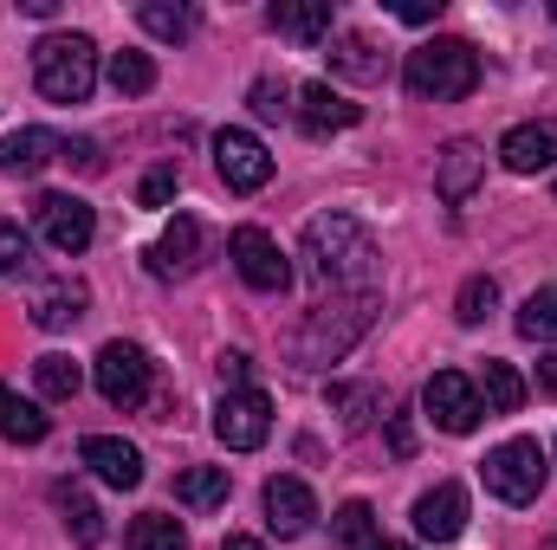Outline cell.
<instances>
[{"mask_svg": "<svg viewBox=\"0 0 557 550\" xmlns=\"http://www.w3.org/2000/svg\"><path fill=\"white\" fill-rule=\"evenodd\" d=\"M480 409H493V414H519L525 409V383H519L512 363L486 357V370H480Z\"/></svg>", "mask_w": 557, "mask_h": 550, "instance_id": "d4e9b609", "label": "cell"}, {"mask_svg": "<svg viewBox=\"0 0 557 550\" xmlns=\"http://www.w3.org/2000/svg\"><path fill=\"white\" fill-rule=\"evenodd\" d=\"M331 545L337 550H370L376 545V512H370L363 499L337 505V518H331Z\"/></svg>", "mask_w": 557, "mask_h": 550, "instance_id": "4316f807", "label": "cell"}, {"mask_svg": "<svg viewBox=\"0 0 557 550\" xmlns=\"http://www.w3.org/2000/svg\"><path fill=\"white\" fill-rule=\"evenodd\" d=\"M552 550H557V538H552Z\"/></svg>", "mask_w": 557, "mask_h": 550, "instance_id": "ee69618b", "label": "cell"}, {"mask_svg": "<svg viewBox=\"0 0 557 550\" xmlns=\"http://www.w3.org/2000/svg\"><path fill=\"white\" fill-rule=\"evenodd\" d=\"M273 33H285V39H298V46H318V39H331V0H273Z\"/></svg>", "mask_w": 557, "mask_h": 550, "instance_id": "d6986e66", "label": "cell"}, {"mask_svg": "<svg viewBox=\"0 0 557 550\" xmlns=\"http://www.w3.org/2000/svg\"><path fill=\"white\" fill-rule=\"evenodd\" d=\"M493 304H499V285H493V278H467L460 298H454V317H460V324H480Z\"/></svg>", "mask_w": 557, "mask_h": 550, "instance_id": "d6a6232c", "label": "cell"}, {"mask_svg": "<svg viewBox=\"0 0 557 550\" xmlns=\"http://www.w3.org/2000/svg\"><path fill=\"white\" fill-rule=\"evenodd\" d=\"M20 13H33V20H52V13H59V0H20Z\"/></svg>", "mask_w": 557, "mask_h": 550, "instance_id": "ab89813d", "label": "cell"}, {"mask_svg": "<svg viewBox=\"0 0 557 550\" xmlns=\"http://www.w3.org/2000/svg\"><path fill=\"white\" fill-rule=\"evenodd\" d=\"M33 78H39V98L52 104H85L91 85H98V46L85 33H46L33 46Z\"/></svg>", "mask_w": 557, "mask_h": 550, "instance_id": "7a4b0ae2", "label": "cell"}, {"mask_svg": "<svg viewBox=\"0 0 557 550\" xmlns=\"http://www.w3.org/2000/svg\"><path fill=\"white\" fill-rule=\"evenodd\" d=\"M91 376H98V396L111 409H137L143 396H149V357H143L137 343H104L98 363H91Z\"/></svg>", "mask_w": 557, "mask_h": 550, "instance_id": "9c48e42d", "label": "cell"}, {"mask_svg": "<svg viewBox=\"0 0 557 550\" xmlns=\"http://www.w3.org/2000/svg\"><path fill=\"white\" fill-rule=\"evenodd\" d=\"M370 317H376V291H357V298H344V304H318V311L305 317V330L292 337L298 370H324V363H337V357L370 330Z\"/></svg>", "mask_w": 557, "mask_h": 550, "instance_id": "3957f363", "label": "cell"}, {"mask_svg": "<svg viewBox=\"0 0 557 550\" xmlns=\"http://www.w3.org/2000/svg\"><path fill=\"white\" fill-rule=\"evenodd\" d=\"M33 383H39V396H46V402H72L85 376H78V363H72V357H39V363H33Z\"/></svg>", "mask_w": 557, "mask_h": 550, "instance_id": "1f68e13d", "label": "cell"}, {"mask_svg": "<svg viewBox=\"0 0 557 550\" xmlns=\"http://www.w3.org/2000/svg\"><path fill=\"white\" fill-rule=\"evenodd\" d=\"M221 389H253V357L247 350H221Z\"/></svg>", "mask_w": 557, "mask_h": 550, "instance_id": "8d00e7d4", "label": "cell"}, {"mask_svg": "<svg viewBox=\"0 0 557 550\" xmlns=\"http://www.w3.org/2000/svg\"><path fill=\"white\" fill-rule=\"evenodd\" d=\"M331 65H337L344 78H363V85H383V78H389V52H376L363 33H344V39L331 46Z\"/></svg>", "mask_w": 557, "mask_h": 550, "instance_id": "44dd1931", "label": "cell"}, {"mask_svg": "<svg viewBox=\"0 0 557 550\" xmlns=\"http://www.w3.org/2000/svg\"><path fill=\"white\" fill-rule=\"evenodd\" d=\"M519 337H532V343H557V285H539V291L519 304Z\"/></svg>", "mask_w": 557, "mask_h": 550, "instance_id": "f546056e", "label": "cell"}, {"mask_svg": "<svg viewBox=\"0 0 557 550\" xmlns=\"http://www.w3.org/2000/svg\"><path fill=\"white\" fill-rule=\"evenodd\" d=\"M480 473H486V492H493V499L532 505V499L545 492V447H539V440H499V447L480 460Z\"/></svg>", "mask_w": 557, "mask_h": 550, "instance_id": "5b68a950", "label": "cell"}, {"mask_svg": "<svg viewBox=\"0 0 557 550\" xmlns=\"http://www.w3.org/2000/svg\"><path fill=\"white\" fill-rule=\"evenodd\" d=\"M221 550H267V545H260V538H227Z\"/></svg>", "mask_w": 557, "mask_h": 550, "instance_id": "60d3db41", "label": "cell"}, {"mask_svg": "<svg viewBox=\"0 0 557 550\" xmlns=\"http://www.w3.org/2000/svg\"><path fill=\"white\" fill-rule=\"evenodd\" d=\"M552 20H557V0H552Z\"/></svg>", "mask_w": 557, "mask_h": 550, "instance_id": "7bdbcfd3", "label": "cell"}, {"mask_svg": "<svg viewBox=\"0 0 557 550\" xmlns=\"http://www.w3.org/2000/svg\"><path fill=\"white\" fill-rule=\"evenodd\" d=\"M480 175H486V149H480V142L460 137L434 155V195H441L447 208H460V201L480 188Z\"/></svg>", "mask_w": 557, "mask_h": 550, "instance_id": "7c38bea8", "label": "cell"}, {"mask_svg": "<svg viewBox=\"0 0 557 550\" xmlns=\"http://www.w3.org/2000/svg\"><path fill=\"white\" fill-rule=\"evenodd\" d=\"M52 499H59V512H65V532H72V545H85V550L104 545V512H98V505H91V499H85L72 479H59V486H52Z\"/></svg>", "mask_w": 557, "mask_h": 550, "instance_id": "7402d4cb", "label": "cell"}, {"mask_svg": "<svg viewBox=\"0 0 557 550\" xmlns=\"http://www.w3.org/2000/svg\"><path fill=\"white\" fill-rule=\"evenodd\" d=\"M434 13H441V0H403L396 7V20H409V26H428Z\"/></svg>", "mask_w": 557, "mask_h": 550, "instance_id": "74e56055", "label": "cell"}, {"mask_svg": "<svg viewBox=\"0 0 557 550\" xmlns=\"http://www.w3.org/2000/svg\"><path fill=\"white\" fill-rule=\"evenodd\" d=\"M111 85H117L124 98H143V91H156V59H149V52H137V46L111 52Z\"/></svg>", "mask_w": 557, "mask_h": 550, "instance_id": "4dcf8cb0", "label": "cell"}, {"mask_svg": "<svg viewBox=\"0 0 557 550\" xmlns=\"http://www.w3.org/2000/svg\"><path fill=\"white\" fill-rule=\"evenodd\" d=\"M175 188H182V168H175V162H156V168L143 175L137 201H143V208H169V201H175Z\"/></svg>", "mask_w": 557, "mask_h": 550, "instance_id": "836d02e7", "label": "cell"}, {"mask_svg": "<svg viewBox=\"0 0 557 550\" xmlns=\"http://www.w3.org/2000/svg\"><path fill=\"white\" fill-rule=\"evenodd\" d=\"M311 518H318V499L305 479H267V525L278 538H305Z\"/></svg>", "mask_w": 557, "mask_h": 550, "instance_id": "e0dca14e", "label": "cell"}, {"mask_svg": "<svg viewBox=\"0 0 557 550\" xmlns=\"http://www.w3.org/2000/svg\"><path fill=\"white\" fill-rule=\"evenodd\" d=\"M403 85H409L416 98L454 104V98H467V91L480 85V52H473L467 39H428V46H416V52H409Z\"/></svg>", "mask_w": 557, "mask_h": 550, "instance_id": "277c9868", "label": "cell"}, {"mask_svg": "<svg viewBox=\"0 0 557 550\" xmlns=\"http://www.w3.org/2000/svg\"><path fill=\"white\" fill-rule=\"evenodd\" d=\"M227 253H234V266H240V278H247L253 291H285V285H292V260L278 253V240L267 227H234Z\"/></svg>", "mask_w": 557, "mask_h": 550, "instance_id": "8fae6325", "label": "cell"}, {"mask_svg": "<svg viewBox=\"0 0 557 550\" xmlns=\"http://www.w3.org/2000/svg\"><path fill=\"white\" fill-rule=\"evenodd\" d=\"M247 98H253V117H267V124H273V117H285V111H292V104H285L292 91H285V85H273V78H260V85H253Z\"/></svg>", "mask_w": 557, "mask_h": 550, "instance_id": "d590c367", "label": "cell"}, {"mask_svg": "<svg viewBox=\"0 0 557 550\" xmlns=\"http://www.w3.org/2000/svg\"><path fill=\"white\" fill-rule=\"evenodd\" d=\"M59 155H65V137H52V130H13V137L0 142V175H39Z\"/></svg>", "mask_w": 557, "mask_h": 550, "instance_id": "ffe728a7", "label": "cell"}, {"mask_svg": "<svg viewBox=\"0 0 557 550\" xmlns=\"http://www.w3.org/2000/svg\"><path fill=\"white\" fill-rule=\"evenodd\" d=\"M214 434H221L234 453L267 447V434H273V402H267L260 389H227L221 409H214Z\"/></svg>", "mask_w": 557, "mask_h": 550, "instance_id": "30bf717a", "label": "cell"}, {"mask_svg": "<svg viewBox=\"0 0 557 550\" xmlns=\"http://www.w3.org/2000/svg\"><path fill=\"white\" fill-rule=\"evenodd\" d=\"M416 532L428 545H454L467 532V492L460 486H434L416 499Z\"/></svg>", "mask_w": 557, "mask_h": 550, "instance_id": "2e32d148", "label": "cell"}, {"mask_svg": "<svg viewBox=\"0 0 557 550\" xmlns=\"http://www.w3.org/2000/svg\"><path fill=\"white\" fill-rule=\"evenodd\" d=\"M292 117L305 124V137H331V130H350V124L363 117V104H350L344 91H331V85L318 78V85H305V91H298Z\"/></svg>", "mask_w": 557, "mask_h": 550, "instance_id": "5bb4252c", "label": "cell"}, {"mask_svg": "<svg viewBox=\"0 0 557 550\" xmlns=\"http://www.w3.org/2000/svg\"><path fill=\"white\" fill-rule=\"evenodd\" d=\"M175 499H182L188 512H214V505H227V466H188V473L175 479Z\"/></svg>", "mask_w": 557, "mask_h": 550, "instance_id": "484cf974", "label": "cell"}, {"mask_svg": "<svg viewBox=\"0 0 557 550\" xmlns=\"http://www.w3.org/2000/svg\"><path fill=\"white\" fill-rule=\"evenodd\" d=\"M214 168H221V182L234 195H260L273 182V155H267V142L253 130H221L214 137Z\"/></svg>", "mask_w": 557, "mask_h": 550, "instance_id": "ba28073f", "label": "cell"}, {"mask_svg": "<svg viewBox=\"0 0 557 550\" xmlns=\"http://www.w3.org/2000/svg\"><path fill=\"white\" fill-rule=\"evenodd\" d=\"M78 460H85V466H91L104 486H117V492L143 486V453L131 447V440H117V434H85Z\"/></svg>", "mask_w": 557, "mask_h": 550, "instance_id": "4fadbf2b", "label": "cell"}, {"mask_svg": "<svg viewBox=\"0 0 557 550\" xmlns=\"http://www.w3.org/2000/svg\"><path fill=\"white\" fill-rule=\"evenodd\" d=\"M539 389L557 396V350H552V357H539Z\"/></svg>", "mask_w": 557, "mask_h": 550, "instance_id": "f35d334b", "label": "cell"}, {"mask_svg": "<svg viewBox=\"0 0 557 550\" xmlns=\"http://www.w3.org/2000/svg\"><path fill=\"white\" fill-rule=\"evenodd\" d=\"M421 409H428V421L441 427V434H473L480 427V389L460 376V370H434L428 376V389H421Z\"/></svg>", "mask_w": 557, "mask_h": 550, "instance_id": "8992f818", "label": "cell"}, {"mask_svg": "<svg viewBox=\"0 0 557 550\" xmlns=\"http://www.w3.org/2000/svg\"><path fill=\"white\" fill-rule=\"evenodd\" d=\"M195 260H201V221L175 214V221L162 227V240L149 247V273L156 278H182V273H195Z\"/></svg>", "mask_w": 557, "mask_h": 550, "instance_id": "ac0fdd59", "label": "cell"}, {"mask_svg": "<svg viewBox=\"0 0 557 550\" xmlns=\"http://www.w3.org/2000/svg\"><path fill=\"white\" fill-rule=\"evenodd\" d=\"M33 266V240L13 227V221H0V278L7 273H26Z\"/></svg>", "mask_w": 557, "mask_h": 550, "instance_id": "e575fe53", "label": "cell"}, {"mask_svg": "<svg viewBox=\"0 0 557 550\" xmlns=\"http://www.w3.org/2000/svg\"><path fill=\"white\" fill-rule=\"evenodd\" d=\"M46 414L39 402H26V396H13L7 383H0V440H13V447H33V440H46Z\"/></svg>", "mask_w": 557, "mask_h": 550, "instance_id": "cb8c5ba5", "label": "cell"}, {"mask_svg": "<svg viewBox=\"0 0 557 550\" xmlns=\"http://www.w3.org/2000/svg\"><path fill=\"white\" fill-rule=\"evenodd\" d=\"M305 266L318 285H357V291H370V278H376V240H370V227L357 221V214H318L311 227H305Z\"/></svg>", "mask_w": 557, "mask_h": 550, "instance_id": "6da1fadb", "label": "cell"}, {"mask_svg": "<svg viewBox=\"0 0 557 550\" xmlns=\"http://www.w3.org/2000/svg\"><path fill=\"white\" fill-rule=\"evenodd\" d=\"M39 240L52 247V253H85L91 247V234H98V214H91V201H78V195H39Z\"/></svg>", "mask_w": 557, "mask_h": 550, "instance_id": "52a82bcc", "label": "cell"}, {"mask_svg": "<svg viewBox=\"0 0 557 550\" xmlns=\"http://www.w3.org/2000/svg\"><path fill=\"white\" fill-rule=\"evenodd\" d=\"M85 304H91V291H85L78 278H65V285H52V291L33 304V324H39V330H72V324L85 317Z\"/></svg>", "mask_w": 557, "mask_h": 550, "instance_id": "603a6c76", "label": "cell"}, {"mask_svg": "<svg viewBox=\"0 0 557 550\" xmlns=\"http://www.w3.org/2000/svg\"><path fill=\"white\" fill-rule=\"evenodd\" d=\"M124 550H188V532L169 512H143L131 525V538H124Z\"/></svg>", "mask_w": 557, "mask_h": 550, "instance_id": "f1b7e54d", "label": "cell"}, {"mask_svg": "<svg viewBox=\"0 0 557 550\" xmlns=\"http://www.w3.org/2000/svg\"><path fill=\"white\" fill-rule=\"evenodd\" d=\"M137 20L156 39H188V33H195V7H188V0H143Z\"/></svg>", "mask_w": 557, "mask_h": 550, "instance_id": "83f0119b", "label": "cell"}, {"mask_svg": "<svg viewBox=\"0 0 557 550\" xmlns=\"http://www.w3.org/2000/svg\"><path fill=\"white\" fill-rule=\"evenodd\" d=\"M370 550H409V545H389V538H376V545H370Z\"/></svg>", "mask_w": 557, "mask_h": 550, "instance_id": "b9f144b4", "label": "cell"}, {"mask_svg": "<svg viewBox=\"0 0 557 550\" xmlns=\"http://www.w3.org/2000/svg\"><path fill=\"white\" fill-rule=\"evenodd\" d=\"M499 162L512 175H539V168H557V117H539V124H519L499 142Z\"/></svg>", "mask_w": 557, "mask_h": 550, "instance_id": "9a60e30c", "label": "cell"}]
</instances>
